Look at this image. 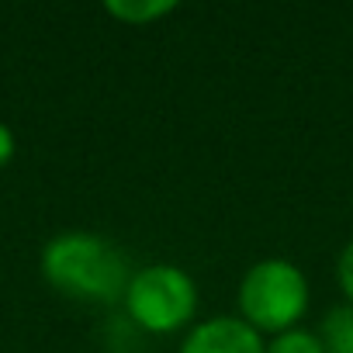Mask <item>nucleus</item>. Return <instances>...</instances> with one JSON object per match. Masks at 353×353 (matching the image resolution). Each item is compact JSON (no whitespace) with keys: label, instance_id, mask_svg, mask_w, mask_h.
Listing matches in <instances>:
<instances>
[{"label":"nucleus","instance_id":"2","mask_svg":"<svg viewBox=\"0 0 353 353\" xmlns=\"http://www.w3.org/2000/svg\"><path fill=\"white\" fill-rule=\"evenodd\" d=\"M312 288L298 263L284 256L256 260L239 281V319L250 322L260 336H277L294 329L308 312Z\"/></svg>","mask_w":353,"mask_h":353},{"label":"nucleus","instance_id":"9","mask_svg":"<svg viewBox=\"0 0 353 353\" xmlns=\"http://www.w3.org/2000/svg\"><path fill=\"white\" fill-rule=\"evenodd\" d=\"M14 149H18V142H14V132L0 121V170H4L11 159H14Z\"/></svg>","mask_w":353,"mask_h":353},{"label":"nucleus","instance_id":"6","mask_svg":"<svg viewBox=\"0 0 353 353\" xmlns=\"http://www.w3.org/2000/svg\"><path fill=\"white\" fill-rule=\"evenodd\" d=\"M104 11L125 25H149L176 11V0H108Z\"/></svg>","mask_w":353,"mask_h":353},{"label":"nucleus","instance_id":"4","mask_svg":"<svg viewBox=\"0 0 353 353\" xmlns=\"http://www.w3.org/2000/svg\"><path fill=\"white\" fill-rule=\"evenodd\" d=\"M176 353H267V336H260L239 315H215L194 322Z\"/></svg>","mask_w":353,"mask_h":353},{"label":"nucleus","instance_id":"7","mask_svg":"<svg viewBox=\"0 0 353 353\" xmlns=\"http://www.w3.org/2000/svg\"><path fill=\"white\" fill-rule=\"evenodd\" d=\"M267 353H325V346H322V336L315 329L294 325V329H284L277 336H267Z\"/></svg>","mask_w":353,"mask_h":353},{"label":"nucleus","instance_id":"8","mask_svg":"<svg viewBox=\"0 0 353 353\" xmlns=\"http://www.w3.org/2000/svg\"><path fill=\"white\" fill-rule=\"evenodd\" d=\"M336 277H339V291H343V298L353 305V239L339 250V260H336Z\"/></svg>","mask_w":353,"mask_h":353},{"label":"nucleus","instance_id":"5","mask_svg":"<svg viewBox=\"0 0 353 353\" xmlns=\"http://www.w3.org/2000/svg\"><path fill=\"white\" fill-rule=\"evenodd\" d=\"M315 332L322 336L325 353H353V305L350 301L332 305L322 315V322H319Z\"/></svg>","mask_w":353,"mask_h":353},{"label":"nucleus","instance_id":"1","mask_svg":"<svg viewBox=\"0 0 353 353\" xmlns=\"http://www.w3.org/2000/svg\"><path fill=\"white\" fill-rule=\"evenodd\" d=\"M42 277L66 298L73 301H90V305H108L125 298V288L132 281L128 260L125 253L97 236V232H83V229H70L52 236L42 246Z\"/></svg>","mask_w":353,"mask_h":353},{"label":"nucleus","instance_id":"3","mask_svg":"<svg viewBox=\"0 0 353 353\" xmlns=\"http://www.w3.org/2000/svg\"><path fill=\"white\" fill-rule=\"evenodd\" d=\"M125 312L145 332H176L198 312V284L176 263H149L132 270L125 288Z\"/></svg>","mask_w":353,"mask_h":353}]
</instances>
